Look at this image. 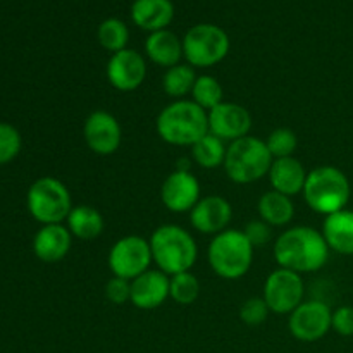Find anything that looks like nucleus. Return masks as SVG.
I'll return each instance as SVG.
<instances>
[{
    "instance_id": "f257e3e1",
    "label": "nucleus",
    "mask_w": 353,
    "mask_h": 353,
    "mask_svg": "<svg viewBox=\"0 0 353 353\" xmlns=\"http://www.w3.org/2000/svg\"><path fill=\"white\" fill-rule=\"evenodd\" d=\"M330 252L323 231L312 226L288 228L276 238L272 247L278 268L300 276L321 271L330 261Z\"/></svg>"
},
{
    "instance_id": "f03ea898",
    "label": "nucleus",
    "mask_w": 353,
    "mask_h": 353,
    "mask_svg": "<svg viewBox=\"0 0 353 353\" xmlns=\"http://www.w3.org/2000/svg\"><path fill=\"white\" fill-rule=\"evenodd\" d=\"M155 131L164 143L192 148L209 133V117L193 100H172L159 112Z\"/></svg>"
},
{
    "instance_id": "7ed1b4c3",
    "label": "nucleus",
    "mask_w": 353,
    "mask_h": 353,
    "mask_svg": "<svg viewBox=\"0 0 353 353\" xmlns=\"http://www.w3.org/2000/svg\"><path fill=\"white\" fill-rule=\"evenodd\" d=\"M150 250L154 264L168 276L192 271L199 259V247L188 230L178 224H162L152 233Z\"/></svg>"
},
{
    "instance_id": "20e7f679",
    "label": "nucleus",
    "mask_w": 353,
    "mask_h": 353,
    "mask_svg": "<svg viewBox=\"0 0 353 353\" xmlns=\"http://www.w3.org/2000/svg\"><path fill=\"white\" fill-rule=\"evenodd\" d=\"M302 195L310 210L327 217L347 209L352 196L350 179L334 165H319L307 174Z\"/></svg>"
},
{
    "instance_id": "39448f33",
    "label": "nucleus",
    "mask_w": 353,
    "mask_h": 353,
    "mask_svg": "<svg viewBox=\"0 0 353 353\" xmlns=\"http://www.w3.org/2000/svg\"><path fill=\"white\" fill-rule=\"evenodd\" d=\"M255 248L241 230L228 228L216 234L207 248V261L214 274L226 281L245 278L254 264Z\"/></svg>"
},
{
    "instance_id": "423d86ee",
    "label": "nucleus",
    "mask_w": 353,
    "mask_h": 353,
    "mask_svg": "<svg viewBox=\"0 0 353 353\" xmlns=\"http://www.w3.org/2000/svg\"><path fill=\"white\" fill-rule=\"evenodd\" d=\"M272 162L274 159L265 141L248 134L228 145L223 168L230 181L236 185H252L269 174Z\"/></svg>"
},
{
    "instance_id": "0eeeda50",
    "label": "nucleus",
    "mask_w": 353,
    "mask_h": 353,
    "mask_svg": "<svg viewBox=\"0 0 353 353\" xmlns=\"http://www.w3.org/2000/svg\"><path fill=\"white\" fill-rule=\"evenodd\" d=\"M71 192L61 179L43 176L31 183L26 193V209L41 226L64 224L72 210Z\"/></svg>"
},
{
    "instance_id": "6e6552de",
    "label": "nucleus",
    "mask_w": 353,
    "mask_h": 353,
    "mask_svg": "<svg viewBox=\"0 0 353 353\" xmlns=\"http://www.w3.org/2000/svg\"><path fill=\"white\" fill-rule=\"evenodd\" d=\"M230 37L216 24H195L183 37V55L192 68H212L228 57Z\"/></svg>"
},
{
    "instance_id": "1a4fd4ad",
    "label": "nucleus",
    "mask_w": 353,
    "mask_h": 353,
    "mask_svg": "<svg viewBox=\"0 0 353 353\" xmlns=\"http://www.w3.org/2000/svg\"><path fill=\"white\" fill-rule=\"evenodd\" d=\"M152 262L154 259H152L150 241L137 234L119 238L110 247L109 255H107V265L112 276L128 279V281H133L138 276L147 272Z\"/></svg>"
},
{
    "instance_id": "9d476101",
    "label": "nucleus",
    "mask_w": 353,
    "mask_h": 353,
    "mask_svg": "<svg viewBox=\"0 0 353 353\" xmlns=\"http://www.w3.org/2000/svg\"><path fill=\"white\" fill-rule=\"evenodd\" d=\"M303 296H305V283L296 272L278 268L265 279L262 299L271 309V314L290 316L303 302Z\"/></svg>"
},
{
    "instance_id": "9b49d317",
    "label": "nucleus",
    "mask_w": 353,
    "mask_h": 353,
    "mask_svg": "<svg viewBox=\"0 0 353 353\" xmlns=\"http://www.w3.org/2000/svg\"><path fill=\"white\" fill-rule=\"evenodd\" d=\"M333 310L323 300H303L288 316V330L302 343H316L331 331Z\"/></svg>"
},
{
    "instance_id": "f8f14e48",
    "label": "nucleus",
    "mask_w": 353,
    "mask_h": 353,
    "mask_svg": "<svg viewBox=\"0 0 353 353\" xmlns=\"http://www.w3.org/2000/svg\"><path fill=\"white\" fill-rule=\"evenodd\" d=\"M83 138L93 154L109 157L121 148L123 128L114 114L107 110H93L83 123Z\"/></svg>"
},
{
    "instance_id": "ddd939ff",
    "label": "nucleus",
    "mask_w": 353,
    "mask_h": 353,
    "mask_svg": "<svg viewBox=\"0 0 353 353\" xmlns=\"http://www.w3.org/2000/svg\"><path fill=\"white\" fill-rule=\"evenodd\" d=\"M147 59L133 48H124L110 55L105 76L114 90L131 93L140 88L147 79Z\"/></svg>"
},
{
    "instance_id": "4468645a",
    "label": "nucleus",
    "mask_w": 353,
    "mask_h": 353,
    "mask_svg": "<svg viewBox=\"0 0 353 353\" xmlns=\"http://www.w3.org/2000/svg\"><path fill=\"white\" fill-rule=\"evenodd\" d=\"M200 181L190 169L176 168L161 186V200L169 212L185 214L199 203Z\"/></svg>"
},
{
    "instance_id": "2eb2a0df",
    "label": "nucleus",
    "mask_w": 353,
    "mask_h": 353,
    "mask_svg": "<svg viewBox=\"0 0 353 353\" xmlns=\"http://www.w3.org/2000/svg\"><path fill=\"white\" fill-rule=\"evenodd\" d=\"M209 133L221 138L228 145L248 137L252 130V116L247 107L234 102H223L207 112Z\"/></svg>"
},
{
    "instance_id": "dca6fc26",
    "label": "nucleus",
    "mask_w": 353,
    "mask_h": 353,
    "mask_svg": "<svg viewBox=\"0 0 353 353\" xmlns=\"http://www.w3.org/2000/svg\"><path fill=\"white\" fill-rule=\"evenodd\" d=\"M231 219H233V207L230 200L221 195L203 196L190 210V224L193 230L200 234H209V236H216L226 231Z\"/></svg>"
},
{
    "instance_id": "f3484780",
    "label": "nucleus",
    "mask_w": 353,
    "mask_h": 353,
    "mask_svg": "<svg viewBox=\"0 0 353 353\" xmlns=\"http://www.w3.org/2000/svg\"><path fill=\"white\" fill-rule=\"evenodd\" d=\"M171 278L159 269H148L131 281V305L140 310H155L169 300Z\"/></svg>"
},
{
    "instance_id": "a211bd4d",
    "label": "nucleus",
    "mask_w": 353,
    "mask_h": 353,
    "mask_svg": "<svg viewBox=\"0 0 353 353\" xmlns=\"http://www.w3.org/2000/svg\"><path fill=\"white\" fill-rule=\"evenodd\" d=\"M72 247V234L65 224H45L33 238V254L45 264L64 261Z\"/></svg>"
},
{
    "instance_id": "6ab92c4d",
    "label": "nucleus",
    "mask_w": 353,
    "mask_h": 353,
    "mask_svg": "<svg viewBox=\"0 0 353 353\" xmlns=\"http://www.w3.org/2000/svg\"><path fill=\"white\" fill-rule=\"evenodd\" d=\"M307 171L302 162L296 157L274 159L269 169V183L274 192L283 193L286 196H296L303 192L307 181Z\"/></svg>"
},
{
    "instance_id": "aec40b11",
    "label": "nucleus",
    "mask_w": 353,
    "mask_h": 353,
    "mask_svg": "<svg viewBox=\"0 0 353 353\" xmlns=\"http://www.w3.org/2000/svg\"><path fill=\"white\" fill-rule=\"evenodd\" d=\"M131 19L148 33L168 30L174 19V6L171 0H134L131 6Z\"/></svg>"
},
{
    "instance_id": "412c9836",
    "label": "nucleus",
    "mask_w": 353,
    "mask_h": 353,
    "mask_svg": "<svg viewBox=\"0 0 353 353\" xmlns=\"http://www.w3.org/2000/svg\"><path fill=\"white\" fill-rule=\"evenodd\" d=\"M145 54L150 59V62L165 69L181 64V59L185 57L183 55V38L169 30L155 31V33L148 34V38L145 40Z\"/></svg>"
},
{
    "instance_id": "4be33fe9",
    "label": "nucleus",
    "mask_w": 353,
    "mask_h": 353,
    "mask_svg": "<svg viewBox=\"0 0 353 353\" xmlns=\"http://www.w3.org/2000/svg\"><path fill=\"white\" fill-rule=\"evenodd\" d=\"M323 236L331 252L353 255V210L343 209L324 217Z\"/></svg>"
},
{
    "instance_id": "5701e85b",
    "label": "nucleus",
    "mask_w": 353,
    "mask_h": 353,
    "mask_svg": "<svg viewBox=\"0 0 353 353\" xmlns=\"http://www.w3.org/2000/svg\"><path fill=\"white\" fill-rule=\"evenodd\" d=\"M65 226H68L69 233L72 238L83 241H90L99 238L105 230V221L103 216L92 205H74L69 212L68 219H65Z\"/></svg>"
},
{
    "instance_id": "b1692460",
    "label": "nucleus",
    "mask_w": 353,
    "mask_h": 353,
    "mask_svg": "<svg viewBox=\"0 0 353 353\" xmlns=\"http://www.w3.org/2000/svg\"><path fill=\"white\" fill-rule=\"evenodd\" d=\"M257 212L262 221L272 228H285L295 217V203H293L292 196H286L283 193L265 192L261 195L257 202Z\"/></svg>"
},
{
    "instance_id": "393cba45",
    "label": "nucleus",
    "mask_w": 353,
    "mask_h": 353,
    "mask_svg": "<svg viewBox=\"0 0 353 353\" xmlns=\"http://www.w3.org/2000/svg\"><path fill=\"white\" fill-rule=\"evenodd\" d=\"M195 68L190 64H178L165 69L162 76V90L165 95L172 100H185L186 97L192 95V90L196 81Z\"/></svg>"
},
{
    "instance_id": "a878e982",
    "label": "nucleus",
    "mask_w": 353,
    "mask_h": 353,
    "mask_svg": "<svg viewBox=\"0 0 353 353\" xmlns=\"http://www.w3.org/2000/svg\"><path fill=\"white\" fill-rule=\"evenodd\" d=\"M228 143L214 134L207 133L192 147V161L202 169H217L224 165Z\"/></svg>"
},
{
    "instance_id": "bb28decb",
    "label": "nucleus",
    "mask_w": 353,
    "mask_h": 353,
    "mask_svg": "<svg viewBox=\"0 0 353 353\" xmlns=\"http://www.w3.org/2000/svg\"><path fill=\"white\" fill-rule=\"evenodd\" d=\"M192 99L205 112L224 102V90L219 79L212 74H200L192 90Z\"/></svg>"
},
{
    "instance_id": "cd10ccee",
    "label": "nucleus",
    "mask_w": 353,
    "mask_h": 353,
    "mask_svg": "<svg viewBox=\"0 0 353 353\" xmlns=\"http://www.w3.org/2000/svg\"><path fill=\"white\" fill-rule=\"evenodd\" d=\"M97 38L102 48H105L110 54L124 50L128 48V41H130V30H128L126 23H123L117 17H109V19L102 21L97 30Z\"/></svg>"
},
{
    "instance_id": "c85d7f7f",
    "label": "nucleus",
    "mask_w": 353,
    "mask_h": 353,
    "mask_svg": "<svg viewBox=\"0 0 353 353\" xmlns=\"http://www.w3.org/2000/svg\"><path fill=\"white\" fill-rule=\"evenodd\" d=\"M169 299L174 300L178 305H192L200 296V281L192 271L179 272V274L169 276Z\"/></svg>"
},
{
    "instance_id": "c756f323",
    "label": "nucleus",
    "mask_w": 353,
    "mask_h": 353,
    "mask_svg": "<svg viewBox=\"0 0 353 353\" xmlns=\"http://www.w3.org/2000/svg\"><path fill=\"white\" fill-rule=\"evenodd\" d=\"M264 141L271 152L272 159L295 157V152L299 148V137L290 128H276Z\"/></svg>"
},
{
    "instance_id": "7c9ffc66",
    "label": "nucleus",
    "mask_w": 353,
    "mask_h": 353,
    "mask_svg": "<svg viewBox=\"0 0 353 353\" xmlns=\"http://www.w3.org/2000/svg\"><path fill=\"white\" fill-rule=\"evenodd\" d=\"M23 148V137L19 130L9 123L0 121V165L12 162Z\"/></svg>"
},
{
    "instance_id": "2f4dec72",
    "label": "nucleus",
    "mask_w": 353,
    "mask_h": 353,
    "mask_svg": "<svg viewBox=\"0 0 353 353\" xmlns=\"http://www.w3.org/2000/svg\"><path fill=\"white\" fill-rule=\"evenodd\" d=\"M269 314H271V309L262 296L247 299L240 307V319L247 326H261L268 321Z\"/></svg>"
},
{
    "instance_id": "473e14b6",
    "label": "nucleus",
    "mask_w": 353,
    "mask_h": 353,
    "mask_svg": "<svg viewBox=\"0 0 353 353\" xmlns=\"http://www.w3.org/2000/svg\"><path fill=\"white\" fill-rule=\"evenodd\" d=\"M241 231H243L245 236H247V240L250 241L254 248L265 247V245L271 243L272 240V226H269V224L265 223V221H262L261 217L247 223V226Z\"/></svg>"
},
{
    "instance_id": "72a5a7b5",
    "label": "nucleus",
    "mask_w": 353,
    "mask_h": 353,
    "mask_svg": "<svg viewBox=\"0 0 353 353\" xmlns=\"http://www.w3.org/2000/svg\"><path fill=\"white\" fill-rule=\"evenodd\" d=\"M105 299L114 305L131 303V281L112 276L105 285Z\"/></svg>"
},
{
    "instance_id": "f704fd0d",
    "label": "nucleus",
    "mask_w": 353,
    "mask_h": 353,
    "mask_svg": "<svg viewBox=\"0 0 353 353\" xmlns=\"http://www.w3.org/2000/svg\"><path fill=\"white\" fill-rule=\"evenodd\" d=\"M331 330L340 336H353V307L341 305L333 310V319H331Z\"/></svg>"
}]
</instances>
